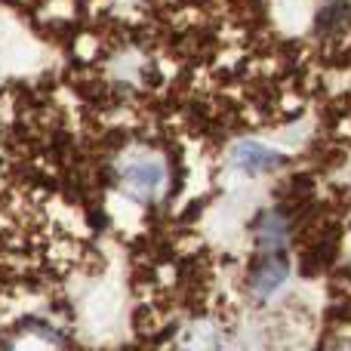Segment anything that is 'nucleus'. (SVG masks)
Returning a JSON list of instances; mask_svg holds the SVG:
<instances>
[{
    "mask_svg": "<svg viewBox=\"0 0 351 351\" xmlns=\"http://www.w3.org/2000/svg\"><path fill=\"white\" fill-rule=\"evenodd\" d=\"M121 188L139 204H152L167 188V167L154 154H130L117 170Z\"/></svg>",
    "mask_w": 351,
    "mask_h": 351,
    "instance_id": "f257e3e1",
    "label": "nucleus"
},
{
    "mask_svg": "<svg viewBox=\"0 0 351 351\" xmlns=\"http://www.w3.org/2000/svg\"><path fill=\"white\" fill-rule=\"evenodd\" d=\"M287 274H290V265H287L284 256L262 253V259L256 262L253 271H250V290H253V296L259 299V302H265V299H271L274 293L287 284Z\"/></svg>",
    "mask_w": 351,
    "mask_h": 351,
    "instance_id": "f03ea898",
    "label": "nucleus"
},
{
    "mask_svg": "<svg viewBox=\"0 0 351 351\" xmlns=\"http://www.w3.org/2000/svg\"><path fill=\"white\" fill-rule=\"evenodd\" d=\"M231 164L247 176H268L278 167H284V154L262 145V142H237L231 148Z\"/></svg>",
    "mask_w": 351,
    "mask_h": 351,
    "instance_id": "7ed1b4c3",
    "label": "nucleus"
},
{
    "mask_svg": "<svg viewBox=\"0 0 351 351\" xmlns=\"http://www.w3.org/2000/svg\"><path fill=\"white\" fill-rule=\"evenodd\" d=\"M253 234H256L259 253H280L287 247V237H290V225H287V219L278 210H265L256 216Z\"/></svg>",
    "mask_w": 351,
    "mask_h": 351,
    "instance_id": "20e7f679",
    "label": "nucleus"
},
{
    "mask_svg": "<svg viewBox=\"0 0 351 351\" xmlns=\"http://www.w3.org/2000/svg\"><path fill=\"white\" fill-rule=\"evenodd\" d=\"M6 351H65V348H62V339L56 336V330L34 324V327L16 333V339L10 342Z\"/></svg>",
    "mask_w": 351,
    "mask_h": 351,
    "instance_id": "39448f33",
    "label": "nucleus"
},
{
    "mask_svg": "<svg viewBox=\"0 0 351 351\" xmlns=\"http://www.w3.org/2000/svg\"><path fill=\"white\" fill-rule=\"evenodd\" d=\"M219 348V333L210 321H200L182 336L179 351H216Z\"/></svg>",
    "mask_w": 351,
    "mask_h": 351,
    "instance_id": "423d86ee",
    "label": "nucleus"
}]
</instances>
